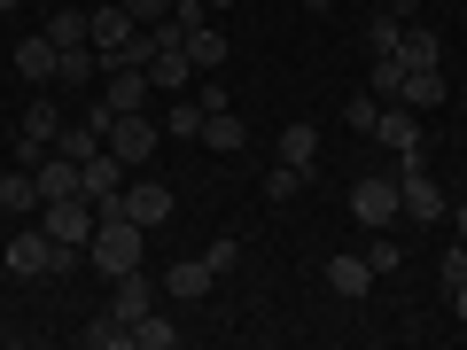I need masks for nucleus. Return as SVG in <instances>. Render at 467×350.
<instances>
[{"label":"nucleus","mask_w":467,"mask_h":350,"mask_svg":"<svg viewBox=\"0 0 467 350\" xmlns=\"http://www.w3.org/2000/svg\"><path fill=\"white\" fill-rule=\"evenodd\" d=\"M413 8H420V0H389V16H413Z\"/></svg>","instance_id":"nucleus-38"},{"label":"nucleus","mask_w":467,"mask_h":350,"mask_svg":"<svg viewBox=\"0 0 467 350\" xmlns=\"http://www.w3.org/2000/svg\"><path fill=\"white\" fill-rule=\"evenodd\" d=\"M202 257H211V273H218V281H226V273L242 265V242H234V233H218V242H211V250H202Z\"/></svg>","instance_id":"nucleus-34"},{"label":"nucleus","mask_w":467,"mask_h":350,"mask_svg":"<svg viewBox=\"0 0 467 350\" xmlns=\"http://www.w3.org/2000/svg\"><path fill=\"white\" fill-rule=\"evenodd\" d=\"M94 70H101V55H94V47H63L55 78H70V86H94Z\"/></svg>","instance_id":"nucleus-30"},{"label":"nucleus","mask_w":467,"mask_h":350,"mask_svg":"<svg viewBox=\"0 0 467 350\" xmlns=\"http://www.w3.org/2000/svg\"><path fill=\"white\" fill-rule=\"evenodd\" d=\"M312 180V171H296V164H273L265 171V202H296V187Z\"/></svg>","instance_id":"nucleus-31"},{"label":"nucleus","mask_w":467,"mask_h":350,"mask_svg":"<svg viewBox=\"0 0 467 350\" xmlns=\"http://www.w3.org/2000/svg\"><path fill=\"white\" fill-rule=\"evenodd\" d=\"M281 164H296V171L319 164V125H304V117L288 125V133H281Z\"/></svg>","instance_id":"nucleus-22"},{"label":"nucleus","mask_w":467,"mask_h":350,"mask_svg":"<svg viewBox=\"0 0 467 350\" xmlns=\"http://www.w3.org/2000/svg\"><path fill=\"white\" fill-rule=\"evenodd\" d=\"M0 171H8V164H0Z\"/></svg>","instance_id":"nucleus-45"},{"label":"nucleus","mask_w":467,"mask_h":350,"mask_svg":"<svg viewBox=\"0 0 467 350\" xmlns=\"http://www.w3.org/2000/svg\"><path fill=\"white\" fill-rule=\"evenodd\" d=\"M8 8H16V0H0V16H8Z\"/></svg>","instance_id":"nucleus-41"},{"label":"nucleus","mask_w":467,"mask_h":350,"mask_svg":"<svg viewBox=\"0 0 467 350\" xmlns=\"http://www.w3.org/2000/svg\"><path fill=\"white\" fill-rule=\"evenodd\" d=\"M374 281H382V273H374V265H367L358 250L327 257V288H335V296H350V304H358V296H374Z\"/></svg>","instance_id":"nucleus-16"},{"label":"nucleus","mask_w":467,"mask_h":350,"mask_svg":"<svg viewBox=\"0 0 467 350\" xmlns=\"http://www.w3.org/2000/svg\"><path fill=\"white\" fill-rule=\"evenodd\" d=\"M117 211H125V218H140V226H164V218H171V187H156V180H125Z\"/></svg>","instance_id":"nucleus-14"},{"label":"nucleus","mask_w":467,"mask_h":350,"mask_svg":"<svg viewBox=\"0 0 467 350\" xmlns=\"http://www.w3.org/2000/svg\"><path fill=\"white\" fill-rule=\"evenodd\" d=\"M304 8H327V0H304Z\"/></svg>","instance_id":"nucleus-42"},{"label":"nucleus","mask_w":467,"mask_h":350,"mask_svg":"<svg viewBox=\"0 0 467 350\" xmlns=\"http://www.w3.org/2000/svg\"><path fill=\"white\" fill-rule=\"evenodd\" d=\"M218 288L211 257H180V265H164V304H202Z\"/></svg>","instance_id":"nucleus-11"},{"label":"nucleus","mask_w":467,"mask_h":350,"mask_svg":"<svg viewBox=\"0 0 467 350\" xmlns=\"http://www.w3.org/2000/svg\"><path fill=\"white\" fill-rule=\"evenodd\" d=\"M374 140H382L389 156L420 149V109H413V101H382V125H374Z\"/></svg>","instance_id":"nucleus-13"},{"label":"nucleus","mask_w":467,"mask_h":350,"mask_svg":"<svg viewBox=\"0 0 467 350\" xmlns=\"http://www.w3.org/2000/svg\"><path fill=\"white\" fill-rule=\"evenodd\" d=\"M367 94H374V101H398V94H405V63H398V55H374Z\"/></svg>","instance_id":"nucleus-26"},{"label":"nucleus","mask_w":467,"mask_h":350,"mask_svg":"<svg viewBox=\"0 0 467 350\" xmlns=\"http://www.w3.org/2000/svg\"><path fill=\"white\" fill-rule=\"evenodd\" d=\"M47 8H63V0H47Z\"/></svg>","instance_id":"nucleus-43"},{"label":"nucleus","mask_w":467,"mask_h":350,"mask_svg":"<svg viewBox=\"0 0 467 350\" xmlns=\"http://www.w3.org/2000/svg\"><path fill=\"white\" fill-rule=\"evenodd\" d=\"M47 39L55 47H94V8H47Z\"/></svg>","instance_id":"nucleus-18"},{"label":"nucleus","mask_w":467,"mask_h":350,"mask_svg":"<svg viewBox=\"0 0 467 350\" xmlns=\"http://www.w3.org/2000/svg\"><path fill=\"white\" fill-rule=\"evenodd\" d=\"M398 39H405V16H374L367 24V47L374 55H398Z\"/></svg>","instance_id":"nucleus-33"},{"label":"nucleus","mask_w":467,"mask_h":350,"mask_svg":"<svg viewBox=\"0 0 467 350\" xmlns=\"http://www.w3.org/2000/svg\"><path fill=\"white\" fill-rule=\"evenodd\" d=\"M149 94H156V86H149V70H140V63H109V86H101V109H109V117L149 109Z\"/></svg>","instance_id":"nucleus-10"},{"label":"nucleus","mask_w":467,"mask_h":350,"mask_svg":"<svg viewBox=\"0 0 467 350\" xmlns=\"http://www.w3.org/2000/svg\"><path fill=\"white\" fill-rule=\"evenodd\" d=\"M202 149H211V156H242V149H250V125H242V109H234V101L202 117Z\"/></svg>","instance_id":"nucleus-15"},{"label":"nucleus","mask_w":467,"mask_h":350,"mask_svg":"<svg viewBox=\"0 0 467 350\" xmlns=\"http://www.w3.org/2000/svg\"><path fill=\"white\" fill-rule=\"evenodd\" d=\"M78 343H86V350H125V343H133V327H125L117 312H101L94 327H78Z\"/></svg>","instance_id":"nucleus-27"},{"label":"nucleus","mask_w":467,"mask_h":350,"mask_svg":"<svg viewBox=\"0 0 467 350\" xmlns=\"http://www.w3.org/2000/svg\"><path fill=\"white\" fill-rule=\"evenodd\" d=\"M367 265H374V273H398V265H405V250H398V242H389V233H382V242H374V250H367Z\"/></svg>","instance_id":"nucleus-35"},{"label":"nucleus","mask_w":467,"mask_h":350,"mask_svg":"<svg viewBox=\"0 0 467 350\" xmlns=\"http://www.w3.org/2000/svg\"><path fill=\"white\" fill-rule=\"evenodd\" d=\"M24 211H39V187H32V171H0V218H24Z\"/></svg>","instance_id":"nucleus-21"},{"label":"nucleus","mask_w":467,"mask_h":350,"mask_svg":"<svg viewBox=\"0 0 467 350\" xmlns=\"http://www.w3.org/2000/svg\"><path fill=\"white\" fill-rule=\"evenodd\" d=\"M451 312H460V327H467V281H460V288H451Z\"/></svg>","instance_id":"nucleus-37"},{"label":"nucleus","mask_w":467,"mask_h":350,"mask_svg":"<svg viewBox=\"0 0 467 350\" xmlns=\"http://www.w3.org/2000/svg\"><path fill=\"white\" fill-rule=\"evenodd\" d=\"M460 140H467V125H460Z\"/></svg>","instance_id":"nucleus-44"},{"label":"nucleus","mask_w":467,"mask_h":350,"mask_svg":"<svg viewBox=\"0 0 467 350\" xmlns=\"http://www.w3.org/2000/svg\"><path fill=\"white\" fill-rule=\"evenodd\" d=\"M398 63H405V70H444V39H436L429 24H405V39H398Z\"/></svg>","instance_id":"nucleus-19"},{"label":"nucleus","mask_w":467,"mask_h":350,"mask_svg":"<svg viewBox=\"0 0 467 350\" xmlns=\"http://www.w3.org/2000/svg\"><path fill=\"white\" fill-rule=\"evenodd\" d=\"M398 101H413V109H436L444 101V70H405V94Z\"/></svg>","instance_id":"nucleus-29"},{"label":"nucleus","mask_w":467,"mask_h":350,"mask_svg":"<svg viewBox=\"0 0 467 350\" xmlns=\"http://www.w3.org/2000/svg\"><path fill=\"white\" fill-rule=\"evenodd\" d=\"M55 149H63L70 164H86V156H94V149H109V140H101V125L86 117V125H63V133H55Z\"/></svg>","instance_id":"nucleus-24"},{"label":"nucleus","mask_w":467,"mask_h":350,"mask_svg":"<svg viewBox=\"0 0 467 350\" xmlns=\"http://www.w3.org/2000/svg\"><path fill=\"white\" fill-rule=\"evenodd\" d=\"M202 117H211V109H202V101H180V94H171V117H164V140H202Z\"/></svg>","instance_id":"nucleus-25"},{"label":"nucleus","mask_w":467,"mask_h":350,"mask_svg":"<svg viewBox=\"0 0 467 350\" xmlns=\"http://www.w3.org/2000/svg\"><path fill=\"white\" fill-rule=\"evenodd\" d=\"M101 140H109V156H117L125 171H140L156 149H164V125H149V117L133 109V117H109V125H101Z\"/></svg>","instance_id":"nucleus-3"},{"label":"nucleus","mask_w":467,"mask_h":350,"mask_svg":"<svg viewBox=\"0 0 467 350\" xmlns=\"http://www.w3.org/2000/svg\"><path fill=\"white\" fill-rule=\"evenodd\" d=\"M460 281H467V242H451V250L436 257V288H444V296H451V288H460Z\"/></svg>","instance_id":"nucleus-32"},{"label":"nucleus","mask_w":467,"mask_h":350,"mask_svg":"<svg viewBox=\"0 0 467 350\" xmlns=\"http://www.w3.org/2000/svg\"><path fill=\"white\" fill-rule=\"evenodd\" d=\"M140 250H149V226H140V218H125V211H101L94 242H86V265L125 273V265H140Z\"/></svg>","instance_id":"nucleus-2"},{"label":"nucleus","mask_w":467,"mask_h":350,"mask_svg":"<svg viewBox=\"0 0 467 350\" xmlns=\"http://www.w3.org/2000/svg\"><path fill=\"white\" fill-rule=\"evenodd\" d=\"M398 211H405V195H398V171H374V180H358V187H350V218H358V226L389 233V226H398Z\"/></svg>","instance_id":"nucleus-4"},{"label":"nucleus","mask_w":467,"mask_h":350,"mask_svg":"<svg viewBox=\"0 0 467 350\" xmlns=\"http://www.w3.org/2000/svg\"><path fill=\"white\" fill-rule=\"evenodd\" d=\"M32 187H39V202H63V195H78V164H70L63 149H47L32 164Z\"/></svg>","instance_id":"nucleus-17"},{"label":"nucleus","mask_w":467,"mask_h":350,"mask_svg":"<svg viewBox=\"0 0 467 350\" xmlns=\"http://www.w3.org/2000/svg\"><path fill=\"white\" fill-rule=\"evenodd\" d=\"M398 195H405V218H420V226H436V218H444V187L429 180L420 149H405V156H398Z\"/></svg>","instance_id":"nucleus-5"},{"label":"nucleus","mask_w":467,"mask_h":350,"mask_svg":"<svg viewBox=\"0 0 467 350\" xmlns=\"http://www.w3.org/2000/svg\"><path fill=\"white\" fill-rule=\"evenodd\" d=\"M125 180H133V171L117 164L109 149H94V156H86V164H78V195L94 202V211H117V195H125Z\"/></svg>","instance_id":"nucleus-9"},{"label":"nucleus","mask_w":467,"mask_h":350,"mask_svg":"<svg viewBox=\"0 0 467 350\" xmlns=\"http://www.w3.org/2000/svg\"><path fill=\"white\" fill-rule=\"evenodd\" d=\"M133 32H140V24L125 16V0H101V8H94V55H101V70L125 55V39H133Z\"/></svg>","instance_id":"nucleus-12"},{"label":"nucleus","mask_w":467,"mask_h":350,"mask_svg":"<svg viewBox=\"0 0 467 350\" xmlns=\"http://www.w3.org/2000/svg\"><path fill=\"white\" fill-rule=\"evenodd\" d=\"M195 78H202V70H195V55L180 47V32H171V16H164V47L149 55V86H156V94H187Z\"/></svg>","instance_id":"nucleus-8"},{"label":"nucleus","mask_w":467,"mask_h":350,"mask_svg":"<svg viewBox=\"0 0 467 350\" xmlns=\"http://www.w3.org/2000/svg\"><path fill=\"white\" fill-rule=\"evenodd\" d=\"M156 304H164V281H149L140 265L109 273V304H101V312H117L125 327H133V319H140V312H156Z\"/></svg>","instance_id":"nucleus-7"},{"label":"nucleus","mask_w":467,"mask_h":350,"mask_svg":"<svg viewBox=\"0 0 467 350\" xmlns=\"http://www.w3.org/2000/svg\"><path fill=\"white\" fill-rule=\"evenodd\" d=\"M202 8H211V16H226V8H234V0H202Z\"/></svg>","instance_id":"nucleus-39"},{"label":"nucleus","mask_w":467,"mask_h":350,"mask_svg":"<svg viewBox=\"0 0 467 350\" xmlns=\"http://www.w3.org/2000/svg\"><path fill=\"white\" fill-rule=\"evenodd\" d=\"M133 343H140V350H180V327H171V312H164V304L133 319Z\"/></svg>","instance_id":"nucleus-23"},{"label":"nucleus","mask_w":467,"mask_h":350,"mask_svg":"<svg viewBox=\"0 0 467 350\" xmlns=\"http://www.w3.org/2000/svg\"><path fill=\"white\" fill-rule=\"evenodd\" d=\"M55 63H63V47H55L47 32H32V39H16V70H24V78H55Z\"/></svg>","instance_id":"nucleus-20"},{"label":"nucleus","mask_w":467,"mask_h":350,"mask_svg":"<svg viewBox=\"0 0 467 350\" xmlns=\"http://www.w3.org/2000/svg\"><path fill=\"white\" fill-rule=\"evenodd\" d=\"M460 242H467V202H460Z\"/></svg>","instance_id":"nucleus-40"},{"label":"nucleus","mask_w":467,"mask_h":350,"mask_svg":"<svg viewBox=\"0 0 467 350\" xmlns=\"http://www.w3.org/2000/svg\"><path fill=\"white\" fill-rule=\"evenodd\" d=\"M0 265L16 273V281H39V273H70V265H86V250L47 242V226H16V233H8V250H0Z\"/></svg>","instance_id":"nucleus-1"},{"label":"nucleus","mask_w":467,"mask_h":350,"mask_svg":"<svg viewBox=\"0 0 467 350\" xmlns=\"http://www.w3.org/2000/svg\"><path fill=\"white\" fill-rule=\"evenodd\" d=\"M125 16H133V24H164L171 0H125Z\"/></svg>","instance_id":"nucleus-36"},{"label":"nucleus","mask_w":467,"mask_h":350,"mask_svg":"<svg viewBox=\"0 0 467 350\" xmlns=\"http://www.w3.org/2000/svg\"><path fill=\"white\" fill-rule=\"evenodd\" d=\"M39 226H47V242H70V250H86L101 226V211L86 195H63V202H39Z\"/></svg>","instance_id":"nucleus-6"},{"label":"nucleus","mask_w":467,"mask_h":350,"mask_svg":"<svg viewBox=\"0 0 467 350\" xmlns=\"http://www.w3.org/2000/svg\"><path fill=\"white\" fill-rule=\"evenodd\" d=\"M343 125H350V133H358V140H374V125H382V101H374L367 86H358V94L343 101Z\"/></svg>","instance_id":"nucleus-28"}]
</instances>
